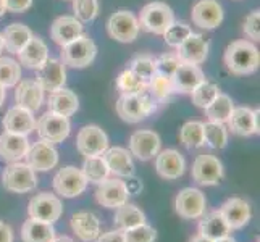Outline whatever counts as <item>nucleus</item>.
Masks as SVG:
<instances>
[{
  "label": "nucleus",
  "mask_w": 260,
  "mask_h": 242,
  "mask_svg": "<svg viewBox=\"0 0 260 242\" xmlns=\"http://www.w3.org/2000/svg\"><path fill=\"white\" fill-rule=\"evenodd\" d=\"M176 20H175V13L172 10V7H168L164 2L147 4L141 10L139 18H138L139 29L150 32V34H157V36H164V32Z\"/></svg>",
  "instance_id": "20e7f679"
},
{
  "label": "nucleus",
  "mask_w": 260,
  "mask_h": 242,
  "mask_svg": "<svg viewBox=\"0 0 260 242\" xmlns=\"http://www.w3.org/2000/svg\"><path fill=\"white\" fill-rule=\"evenodd\" d=\"M15 236H13V229L10 225L0 221V242H13Z\"/></svg>",
  "instance_id": "603ef678"
},
{
  "label": "nucleus",
  "mask_w": 260,
  "mask_h": 242,
  "mask_svg": "<svg viewBox=\"0 0 260 242\" xmlns=\"http://www.w3.org/2000/svg\"><path fill=\"white\" fill-rule=\"evenodd\" d=\"M32 5V0H5V7L12 13H23Z\"/></svg>",
  "instance_id": "8fccbe9b"
},
{
  "label": "nucleus",
  "mask_w": 260,
  "mask_h": 242,
  "mask_svg": "<svg viewBox=\"0 0 260 242\" xmlns=\"http://www.w3.org/2000/svg\"><path fill=\"white\" fill-rule=\"evenodd\" d=\"M147 94L157 102H164L173 94L172 78L164 76L160 73H155L152 79L147 83Z\"/></svg>",
  "instance_id": "37998d69"
},
{
  "label": "nucleus",
  "mask_w": 260,
  "mask_h": 242,
  "mask_svg": "<svg viewBox=\"0 0 260 242\" xmlns=\"http://www.w3.org/2000/svg\"><path fill=\"white\" fill-rule=\"evenodd\" d=\"M71 229L83 242H92L101 234V223L92 212H78L71 217Z\"/></svg>",
  "instance_id": "c85d7f7f"
},
{
  "label": "nucleus",
  "mask_w": 260,
  "mask_h": 242,
  "mask_svg": "<svg viewBox=\"0 0 260 242\" xmlns=\"http://www.w3.org/2000/svg\"><path fill=\"white\" fill-rule=\"evenodd\" d=\"M223 61L228 71L235 76H247L258 70L260 55L254 42L247 39H239L231 42L225 50Z\"/></svg>",
  "instance_id": "f257e3e1"
},
{
  "label": "nucleus",
  "mask_w": 260,
  "mask_h": 242,
  "mask_svg": "<svg viewBox=\"0 0 260 242\" xmlns=\"http://www.w3.org/2000/svg\"><path fill=\"white\" fill-rule=\"evenodd\" d=\"M204 124V139L205 146L215 150H221L228 146V128L223 123L207 121Z\"/></svg>",
  "instance_id": "4c0bfd02"
},
{
  "label": "nucleus",
  "mask_w": 260,
  "mask_h": 242,
  "mask_svg": "<svg viewBox=\"0 0 260 242\" xmlns=\"http://www.w3.org/2000/svg\"><path fill=\"white\" fill-rule=\"evenodd\" d=\"M155 239L157 231L149 226L147 223L124 231V240L126 242H155Z\"/></svg>",
  "instance_id": "49530a36"
},
{
  "label": "nucleus",
  "mask_w": 260,
  "mask_h": 242,
  "mask_svg": "<svg viewBox=\"0 0 260 242\" xmlns=\"http://www.w3.org/2000/svg\"><path fill=\"white\" fill-rule=\"evenodd\" d=\"M201 218L202 220L199 223V234L209 237L213 242L231 236V228L228 226V223L218 210L210 212L209 215H204Z\"/></svg>",
  "instance_id": "7c9ffc66"
},
{
  "label": "nucleus",
  "mask_w": 260,
  "mask_h": 242,
  "mask_svg": "<svg viewBox=\"0 0 260 242\" xmlns=\"http://www.w3.org/2000/svg\"><path fill=\"white\" fill-rule=\"evenodd\" d=\"M97 55V46L95 42L91 39V36L81 34L75 41H71L70 44L61 47L60 52V60L65 66L70 68H86L94 61Z\"/></svg>",
  "instance_id": "7ed1b4c3"
},
{
  "label": "nucleus",
  "mask_w": 260,
  "mask_h": 242,
  "mask_svg": "<svg viewBox=\"0 0 260 242\" xmlns=\"http://www.w3.org/2000/svg\"><path fill=\"white\" fill-rule=\"evenodd\" d=\"M139 23L138 16L129 10L115 12L109 21H107V32L113 39L123 44L134 42L139 36Z\"/></svg>",
  "instance_id": "0eeeda50"
},
{
  "label": "nucleus",
  "mask_w": 260,
  "mask_h": 242,
  "mask_svg": "<svg viewBox=\"0 0 260 242\" xmlns=\"http://www.w3.org/2000/svg\"><path fill=\"white\" fill-rule=\"evenodd\" d=\"M215 242H236L235 239H233L231 236H228V237H223V239H218V240H215Z\"/></svg>",
  "instance_id": "13d9d810"
},
{
  "label": "nucleus",
  "mask_w": 260,
  "mask_h": 242,
  "mask_svg": "<svg viewBox=\"0 0 260 242\" xmlns=\"http://www.w3.org/2000/svg\"><path fill=\"white\" fill-rule=\"evenodd\" d=\"M128 150L131 155H134L141 161H149L154 158L160 149H162V141L155 131L149 129H139L131 134L128 142Z\"/></svg>",
  "instance_id": "4468645a"
},
{
  "label": "nucleus",
  "mask_w": 260,
  "mask_h": 242,
  "mask_svg": "<svg viewBox=\"0 0 260 242\" xmlns=\"http://www.w3.org/2000/svg\"><path fill=\"white\" fill-rule=\"evenodd\" d=\"M128 70H131L134 75H136L142 83H149L157 71H155V57L150 55V53H139V55L134 57L129 65Z\"/></svg>",
  "instance_id": "ea45409f"
},
{
  "label": "nucleus",
  "mask_w": 260,
  "mask_h": 242,
  "mask_svg": "<svg viewBox=\"0 0 260 242\" xmlns=\"http://www.w3.org/2000/svg\"><path fill=\"white\" fill-rule=\"evenodd\" d=\"M205 209H207L205 194L196 187H184L175 199V210L183 220H199L205 215Z\"/></svg>",
  "instance_id": "9b49d317"
},
{
  "label": "nucleus",
  "mask_w": 260,
  "mask_h": 242,
  "mask_svg": "<svg viewBox=\"0 0 260 242\" xmlns=\"http://www.w3.org/2000/svg\"><path fill=\"white\" fill-rule=\"evenodd\" d=\"M115 110L123 121L136 124L157 110V100H154L147 92L138 95H120L115 103Z\"/></svg>",
  "instance_id": "f03ea898"
},
{
  "label": "nucleus",
  "mask_w": 260,
  "mask_h": 242,
  "mask_svg": "<svg viewBox=\"0 0 260 242\" xmlns=\"http://www.w3.org/2000/svg\"><path fill=\"white\" fill-rule=\"evenodd\" d=\"M7 12V7H5V0H0V18L4 16V13Z\"/></svg>",
  "instance_id": "4d7b16f0"
},
{
  "label": "nucleus",
  "mask_w": 260,
  "mask_h": 242,
  "mask_svg": "<svg viewBox=\"0 0 260 242\" xmlns=\"http://www.w3.org/2000/svg\"><path fill=\"white\" fill-rule=\"evenodd\" d=\"M243 32L250 42H258L260 39V12L254 10L250 12L243 24Z\"/></svg>",
  "instance_id": "09e8293b"
},
{
  "label": "nucleus",
  "mask_w": 260,
  "mask_h": 242,
  "mask_svg": "<svg viewBox=\"0 0 260 242\" xmlns=\"http://www.w3.org/2000/svg\"><path fill=\"white\" fill-rule=\"evenodd\" d=\"M47 109L52 113H57L61 116H70L76 113L79 109V98L78 95L70 91V89H57V91L49 92L47 97Z\"/></svg>",
  "instance_id": "c756f323"
},
{
  "label": "nucleus",
  "mask_w": 260,
  "mask_h": 242,
  "mask_svg": "<svg viewBox=\"0 0 260 242\" xmlns=\"http://www.w3.org/2000/svg\"><path fill=\"white\" fill-rule=\"evenodd\" d=\"M179 142L186 149H201L205 146L202 121H187L179 129Z\"/></svg>",
  "instance_id": "e433bc0d"
},
{
  "label": "nucleus",
  "mask_w": 260,
  "mask_h": 242,
  "mask_svg": "<svg viewBox=\"0 0 260 242\" xmlns=\"http://www.w3.org/2000/svg\"><path fill=\"white\" fill-rule=\"evenodd\" d=\"M192 34V29L191 26L187 23H179V21H175L170 28L164 32V39H165V44L168 47H173L176 49L179 44H183L184 39H187L189 36Z\"/></svg>",
  "instance_id": "c03bdc74"
},
{
  "label": "nucleus",
  "mask_w": 260,
  "mask_h": 242,
  "mask_svg": "<svg viewBox=\"0 0 260 242\" xmlns=\"http://www.w3.org/2000/svg\"><path fill=\"white\" fill-rule=\"evenodd\" d=\"M176 55L181 63L201 65L207 60L209 55V41L202 34L192 32L183 44L176 47Z\"/></svg>",
  "instance_id": "a211bd4d"
},
{
  "label": "nucleus",
  "mask_w": 260,
  "mask_h": 242,
  "mask_svg": "<svg viewBox=\"0 0 260 242\" xmlns=\"http://www.w3.org/2000/svg\"><path fill=\"white\" fill-rule=\"evenodd\" d=\"M49 47L41 38L32 34L29 42L18 53V63L28 70H39L49 60Z\"/></svg>",
  "instance_id": "393cba45"
},
{
  "label": "nucleus",
  "mask_w": 260,
  "mask_h": 242,
  "mask_svg": "<svg viewBox=\"0 0 260 242\" xmlns=\"http://www.w3.org/2000/svg\"><path fill=\"white\" fill-rule=\"evenodd\" d=\"M186 169V160L175 149H165L160 150L155 155V171L160 178L173 181L184 175Z\"/></svg>",
  "instance_id": "6ab92c4d"
},
{
  "label": "nucleus",
  "mask_w": 260,
  "mask_h": 242,
  "mask_svg": "<svg viewBox=\"0 0 260 242\" xmlns=\"http://www.w3.org/2000/svg\"><path fill=\"white\" fill-rule=\"evenodd\" d=\"M233 109H235L233 98L228 94L220 92L217 97H215V100L207 107V109H204V112H205V116L209 118V121L226 124Z\"/></svg>",
  "instance_id": "f704fd0d"
},
{
  "label": "nucleus",
  "mask_w": 260,
  "mask_h": 242,
  "mask_svg": "<svg viewBox=\"0 0 260 242\" xmlns=\"http://www.w3.org/2000/svg\"><path fill=\"white\" fill-rule=\"evenodd\" d=\"M223 176H225V168L215 155L202 154L196 157L191 168L192 181L199 186H217L221 183Z\"/></svg>",
  "instance_id": "6e6552de"
},
{
  "label": "nucleus",
  "mask_w": 260,
  "mask_h": 242,
  "mask_svg": "<svg viewBox=\"0 0 260 242\" xmlns=\"http://www.w3.org/2000/svg\"><path fill=\"white\" fill-rule=\"evenodd\" d=\"M179 63H181V60L178 58L176 52H168L160 57H155V71L164 76L172 78V75L179 66Z\"/></svg>",
  "instance_id": "de8ad7c7"
},
{
  "label": "nucleus",
  "mask_w": 260,
  "mask_h": 242,
  "mask_svg": "<svg viewBox=\"0 0 260 242\" xmlns=\"http://www.w3.org/2000/svg\"><path fill=\"white\" fill-rule=\"evenodd\" d=\"M187 242H213V240H210L209 237H205V236H202V234H199V232H197V234L192 236Z\"/></svg>",
  "instance_id": "864d4df0"
},
{
  "label": "nucleus",
  "mask_w": 260,
  "mask_h": 242,
  "mask_svg": "<svg viewBox=\"0 0 260 242\" xmlns=\"http://www.w3.org/2000/svg\"><path fill=\"white\" fill-rule=\"evenodd\" d=\"M218 212L228 223L231 231L244 228L250 221V218H252V209H250L249 202L244 199H239V197H231L226 202H223Z\"/></svg>",
  "instance_id": "4be33fe9"
},
{
  "label": "nucleus",
  "mask_w": 260,
  "mask_h": 242,
  "mask_svg": "<svg viewBox=\"0 0 260 242\" xmlns=\"http://www.w3.org/2000/svg\"><path fill=\"white\" fill-rule=\"evenodd\" d=\"M4 102H5V87L0 86V107L4 105Z\"/></svg>",
  "instance_id": "6e6d98bb"
},
{
  "label": "nucleus",
  "mask_w": 260,
  "mask_h": 242,
  "mask_svg": "<svg viewBox=\"0 0 260 242\" xmlns=\"http://www.w3.org/2000/svg\"><path fill=\"white\" fill-rule=\"evenodd\" d=\"M61 213H63V203L52 192H39L28 203V215L29 218L34 220H41L53 225L60 220Z\"/></svg>",
  "instance_id": "f8f14e48"
},
{
  "label": "nucleus",
  "mask_w": 260,
  "mask_h": 242,
  "mask_svg": "<svg viewBox=\"0 0 260 242\" xmlns=\"http://www.w3.org/2000/svg\"><path fill=\"white\" fill-rule=\"evenodd\" d=\"M218 94H220L218 86L215 83H212V81L204 79L202 83L191 92V98H192V103L196 107H199V109L204 110L215 100V97H217Z\"/></svg>",
  "instance_id": "79ce46f5"
},
{
  "label": "nucleus",
  "mask_w": 260,
  "mask_h": 242,
  "mask_svg": "<svg viewBox=\"0 0 260 242\" xmlns=\"http://www.w3.org/2000/svg\"><path fill=\"white\" fill-rule=\"evenodd\" d=\"M116 89L120 91L121 95H138L147 92V84L133 73L131 70H123L116 78Z\"/></svg>",
  "instance_id": "58836bf2"
},
{
  "label": "nucleus",
  "mask_w": 260,
  "mask_h": 242,
  "mask_svg": "<svg viewBox=\"0 0 260 242\" xmlns=\"http://www.w3.org/2000/svg\"><path fill=\"white\" fill-rule=\"evenodd\" d=\"M36 71H38L36 81H38L46 92H53L57 89H61L67 83V70L65 65L61 63V60L49 58L46 63Z\"/></svg>",
  "instance_id": "aec40b11"
},
{
  "label": "nucleus",
  "mask_w": 260,
  "mask_h": 242,
  "mask_svg": "<svg viewBox=\"0 0 260 242\" xmlns=\"http://www.w3.org/2000/svg\"><path fill=\"white\" fill-rule=\"evenodd\" d=\"M2 183L7 191L15 194H26L38 187V176L26 161H15L4 169Z\"/></svg>",
  "instance_id": "39448f33"
},
{
  "label": "nucleus",
  "mask_w": 260,
  "mask_h": 242,
  "mask_svg": "<svg viewBox=\"0 0 260 242\" xmlns=\"http://www.w3.org/2000/svg\"><path fill=\"white\" fill-rule=\"evenodd\" d=\"M75 18L81 23H89L99 15V0H71Z\"/></svg>",
  "instance_id": "a18cd8bd"
},
{
  "label": "nucleus",
  "mask_w": 260,
  "mask_h": 242,
  "mask_svg": "<svg viewBox=\"0 0 260 242\" xmlns=\"http://www.w3.org/2000/svg\"><path fill=\"white\" fill-rule=\"evenodd\" d=\"M129 187L128 184L118 178H107L102 183L97 184L95 200L99 205L105 209H118L121 205L128 203L129 199Z\"/></svg>",
  "instance_id": "1a4fd4ad"
},
{
  "label": "nucleus",
  "mask_w": 260,
  "mask_h": 242,
  "mask_svg": "<svg viewBox=\"0 0 260 242\" xmlns=\"http://www.w3.org/2000/svg\"><path fill=\"white\" fill-rule=\"evenodd\" d=\"M4 129L13 134H21V136H29L36 129V118L34 113L23 109V107H12L8 109L4 116Z\"/></svg>",
  "instance_id": "b1692460"
},
{
  "label": "nucleus",
  "mask_w": 260,
  "mask_h": 242,
  "mask_svg": "<svg viewBox=\"0 0 260 242\" xmlns=\"http://www.w3.org/2000/svg\"><path fill=\"white\" fill-rule=\"evenodd\" d=\"M95 242H126V240H124V231L113 229V231H109V232H104L102 236L99 234Z\"/></svg>",
  "instance_id": "3c124183"
},
{
  "label": "nucleus",
  "mask_w": 260,
  "mask_h": 242,
  "mask_svg": "<svg viewBox=\"0 0 260 242\" xmlns=\"http://www.w3.org/2000/svg\"><path fill=\"white\" fill-rule=\"evenodd\" d=\"M44 89L36 79H24L15 86V102L18 107L36 113L44 103Z\"/></svg>",
  "instance_id": "5701e85b"
},
{
  "label": "nucleus",
  "mask_w": 260,
  "mask_h": 242,
  "mask_svg": "<svg viewBox=\"0 0 260 242\" xmlns=\"http://www.w3.org/2000/svg\"><path fill=\"white\" fill-rule=\"evenodd\" d=\"M21 81V65L12 57H0V86L15 87Z\"/></svg>",
  "instance_id": "a19ab883"
},
{
  "label": "nucleus",
  "mask_w": 260,
  "mask_h": 242,
  "mask_svg": "<svg viewBox=\"0 0 260 242\" xmlns=\"http://www.w3.org/2000/svg\"><path fill=\"white\" fill-rule=\"evenodd\" d=\"M107 166L110 169V175L120 178H129L134 173V161L133 155L124 147H109L102 154Z\"/></svg>",
  "instance_id": "cd10ccee"
},
{
  "label": "nucleus",
  "mask_w": 260,
  "mask_h": 242,
  "mask_svg": "<svg viewBox=\"0 0 260 242\" xmlns=\"http://www.w3.org/2000/svg\"><path fill=\"white\" fill-rule=\"evenodd\" d=\"M29 150V141L28 136L21 134H13L4 131L0 134V157L8 163H15L24 158V155Z\"/></svg>",
  "instance_id": "a878e982"
},
{
  "label": "nucleus",
  "mask_w": 260,
  "mask_h": 242,
  "mask_svg": "<svg viewBox=\"0 0 260 242\" xmlns=\"http://www.w3.org/2000/svg\"><path fill=\"white\" fill-rule=\"evenodd\" d=\"M83 32V23L78 21L75 16H58L50 26V38L60 47L75 41Z\"/></svg>",
  "instance_id": "bb28decb"
},
{
  "label": "nucleus",
  "mask_w": 260,
  "mask_h": 242,
  "mask_svg": "<svg viewBox=\"0 0 260 242\" xmlns=\"http://www.w3.org/2000/svg\"><path fill=\"white\" fill-rule=\"evenodd\" d=\"M55 239V228L52 223L29 218L21 226L23 242H52Z\"/></svg>",
  "instance_id": "2f4dec72"
},
{
  "label": "nucleus",
  "mask_w": 260,
  "mask_h": 242,
  "mask_svg": "<svg viewBox=\"0 0 260 242\" xmlns=\"http://www.w3.org/2000/svg\"><path fill=\"white\" fill-rule=\"evenodd\" d=\"M24 161L38 173L50 171L58 163V152L53 147V144L39 139V142L29 146L28 154L24 155Z\"/></svg>",
  "instance_id": "dca6fc26"
},
{
  "label": "nucleus",
  "mask_w": 260,
  "mask_h": 242,
  "mask_svg": "<svg viewBox=\"0 0 260 242\" xmlns=\"http://www.w3.org/2000/svg\"><path fill=\"white\" fill-rule=\"evenodd\" d=\"M113 223L116 229L121 231H128L131 228H136L139 225H144L146 223V215L139 207L133 203H124L121 207L115 209V217Z\"/></svg>",
  "instance_id": "72a5a7b5"
},
{
  "label": "nucleus",
  "mask_w": 260,
  "mask_h": 242,
  "mask_svg": "<svg viewBox=\"0 0 260 242\" xmlns=\"http://www.w3.org/2000/svg\"><path fill=\"white\" fill-rule=\"evenodd\" d=\"M258 115H260L258 109L252 110V109H249V107H236V109H233L230 118L226 121L228 131L243 137L258 134V129H260Z\"/></svg>",
  "instance_id": "f3484780"
},
{
  "label": "nucleus",
  "mask_w": 260,
  "mask_h": 242,
  "mask_svg": "<svg viewBox=\"0 0 260 242\" xmlns=\"http://www.w3.org/2000/svg\"><path fill=\"white\" fill-rule=\"evenodd\" d=\"M70 118L68 116H61L52 112H46L39 120L36 121V129L41 141L49 142V144H60L70 136Z\"/></svg>",
  "instance_id": "423d86ee"
},
{
  "label": "nucleus",
  "mask_w": 260,
  "mask_h": 242,
  "mask_svg": "<svg viewBox=\"0 0 260 242\" xmlns=\"http://www.w3.org/2000/svg\"><path fill=\"white\" fill-rule=\"evenodd\" d=\"M87 187V181L81 171V168L76 166H63L60 168L57 175L53 176V191L58 195L73 199L81 195Z\"/></svg>",
  "instance_id": "9d476101"
},
{
  "label": "nucleus",
  "mask_w": 260,
  "mask_h": 242,
  "mask_svg": "<svg viewBox=\"0 0 260 242\" xmlns=\"http://www.w3.org/2000/svg\"><path fill=\"white\" fill-rule=\"evenodd\" d=\"M52 242H75L70 236H61V237H55Z\"/></svg>",
  "instance_id": "5fc2aeb1"
},
{
  "label": "nucleus",
  "mask_w": 260,
  "mask_h": 242,
  "mask_svg": "<svg viewBox=\"0 0 260 242\" xmlns=\"http://www.w3.org/2000/svg\"><path fill=\"white\" fill-rule=\"evenodd\" d=\"M191 20L201 29H217L223 23V8L218 0H199L191 10Z\"/></svg>",
  "instance_id": "2eb2a0df"
},
{
  "label": "nucleus",
  "mask_w": 260,
  "mask_h": 242,
  "mask_svg": "<svg viewBox=\"0 0 260 242\" xmlns=\"http://www.w3.org/2000/svg\"><path fill=\"white\" fill-rule=\"evenodd\" d=\"M76 149L84 157L102 155L109 149V136L97 124H87L76 136Z\"/></svg>",
  "instance_id": "ddd939ff"
},
{
  "label": "nucleus",
  "mask_w": 260,
  "mask_h": 242,
  "mask_svg": "<svg viewBox=\"0 0 260 242\" xmlns=\"http://www.w3.org/2000/svg\"><path fill=\"white\" fill-rule=\"evenodd\" d=\"M4 49H5V46H4V38H2V32H0V57H2Z\"/></svg>",
  "instance_id": "bf43d9fd"
},
{
  "label": "nucleus",
  "mask_w": 260,
  "mask_h": 242,
  "mask_svg": "<svg viewBox=\"0 0 260 242\" xmlns=\"http://www.w3.org/2000/svg\"><path fill=\"white\" fill-rule=\"evenodd\" d=\"M2 38H4L5 49L10 53H13V55H18L32 38V32L23 23H13L10 26H7L5 31L2 32Z\"/></svg>",
  "instance_id": "473e14b6"
},
{
  "label": "nucleus",
  "mask_w": 260,
  "mask_h": 242,
  "mask_svg": "<svg viewBox=\"0 0 260 242\" xmlns=\"http://www.w3.org/2000/svg\"><path fill=\"white\" fill-rule=\"evenodd\" d=\"M81 171L86 178V181L92 183V184H99V183H102L104 179L110 178V169L107 166L102 155L84 157V163H83Z\"/></svg>",
  "instance_id": "c9c22d12"
},
{
  "label": "nucleus",
  "mask_w": 260,
  "mask_h": 242,
  "mask_svg": "<svg viewBox=\"0 0 260 242\" xmlns=\"http://www.w3.org/2000/svg\"><path fill=\"white\" fill-rule=\"evenodd\" d=\"M205 79L204 71L199 65L179 63L172 75L173 92L176 94H191L194 89Z\"/></svg>",
  "instance_id": "412c9836"
}]
</instances>
